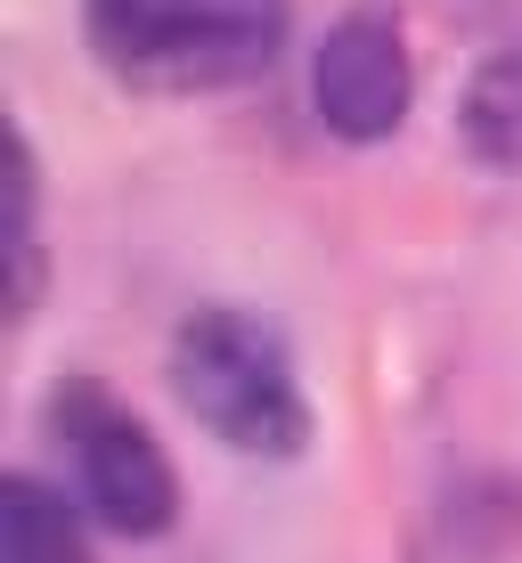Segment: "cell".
<instances>
[{
	"instance_id": "cell-1",
	"label": "cell",
	"mask_w": 522,
	"mask_h": 563,
	"mask_svg": "<svg viewBox=\"0 0 522 563\" xmlns=\"http://www.w3.org/2000/svg\"><path fill=\"white\" fill-rule=\"evenodd\" d=\"M90 49L131 90H237L278 66L286 0H90Z\"/></svg>"
},
{
	"instance_id": "cell-2",
	"label": "cell",
	"mask_w": 522,
	"mask_h": 563,
	"mask_svg": "<svg viewBox=\"0 0 522 563\" xmlns=\"http://www.w3.org/2000/svg\"><path fill=\"white\" fill-rule=\"evenodd\" d=\"M171 393L237 457H295L311 441V400H302L295 352L254 310H197L171 335Z\"/></svg>"
},
{
	"instance_id": "cell-3",
	"label": "cell",
	"mask_w": 522,
	"mask_h": 563,
	"mask_svg": "<svg viewBox=\"0 0 522 563\" xmlns=\"http://www.w3.org/2000/svg\"><path fill=\"white\" fill-rule=\"evenodd\" d=\"M49 424L74 457V490L82 507L107 522L114 539H164L180 522V474H171L164 441L147 433L123 400H107L99 384H66L49 400Z\"/></svg>"
},
{
	"instance_id": "cell-4",
	"label": "cell",
	"mask_w": 522,
	"mask_h": 563,
	"mask_svg": "<svg viewBox=\"0 0 522 563\" xmlns=\"http://www.w3.org/2000/svg\"><path fill=\"white\" fill-rule=\"evenodd\" d=\"M311 99H319V123L352 147H376L409 123L417 66H409V42H400L392 9H352L326 25L319 66H311Z\"/></svg>"
},
{
	"instance_id": "cell-5",
	"label": "cell",
	"mask_w": 522,
	"mask_h": 563,
	"mask_svg": "<svg viewBox=\"0 0 522 563\" xmlns=\"http://www.w3.org/2000/svg\"><path fill=\"white\" fill-rule=\"evenodd\" d=\"M457 131L490 172H522V33L474 66L466 99H457Z\"/></svg>"
},
{
	"instance_id": "cell-6",
	"label": "cell",
	"mask_w": 522,
	"mask_h": 563,
	"mask_svg": "<svg viewBox=\"0 0 522 563\" xmlns=\"http://www.w3.org/2000/svg\"><path fill=\"white\" fill-rule=\"evenodd\" d=\"M0 563H99L74 507L33 474L0 482Z\"/></svg>"
},
{
	"instance_id": "cell-7",
	"label": "cell",
	"mask_w": 522,
	"mask_h": 563,
	"mask_svg": "<svg viewBox=\"0 0 522 563\" xmlns=\"http://www.w3.org/2000/svg\"><path fill=\"white\" fill-rule=\"evenodd\" d=\"M9 262H16L9 319H25L33 295H42V229H33V147L25 140H16V180H9Z\"/></svg>"
}]
</instances>
